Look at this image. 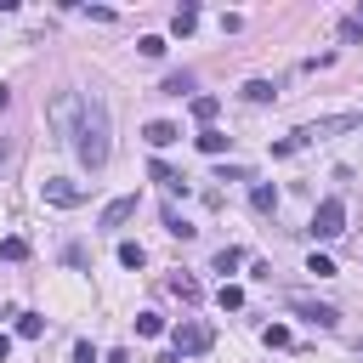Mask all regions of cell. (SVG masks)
<instances>
[{
	"label": "cell",
	"mask_w": 363,
	"mask_h": 363,
	"mask_svg": "<svg viewBox=\"0 0 363 363\" xmlns=\"http://www.w3.org/2000/svg\"><path fill=\"white\" fill-rule=\"evenodd\" d=\"M68 147L79 153L85 170H102V164H108L113 136H108V108H102L96 96H79V113H74V136H68Z\"/></svg>",
	"instance_id": "cell-1"
},
{
	"label": "cell",
	"mask_w": 363,
	"mask_h": 363,
	"mask_svg": "<svg viewBox=\"0 0 363 363\" xmlns=\"http://www.w3.org/2000/svg\"><path fill=\"white\" fill-rule=\"evenodd\" d=\"M352 125H363L357 113H329V119H312V125H301L295 136H289V147L301 153L306 142H329V136H340V130H352Z\"/></svg>",
	"instance_id": "cell-2"
},
{
	"label": "cell",
	"mask_w": 363,
	"mask_h": 363,
	"mask_svg": "<svg viewBox=\"0 0 363 363\" xmlns=\"http://www.w3.org/2000/svg\"><path fill=\"white\" fill-rule=\"evenodd\" d=\"M306 233H312V238H323V244H329V238H340V233H346V199H323V204L312 210V227H306Z\"/></svg>",
	"instance_id": "cell-3"
},
{
	"label": "cell",
	"mask_w": 363,
	"mask_h": 363,
	"mask_svg": "<svg viewBox=\"0 0 363 363\" xmlns=\"http://www.w3.org/2000/svg\"><path fill=\"white\" fill-rule=\"evenodd\" d=\"M170 340H176V346H170L176 357H199V352H210V323H199V318H182Z\"/></svg>",
	"instance_id": "cell-4"
},
{
	"label": "cell",
	"mask_w": 363,
	"mask_h": 363,
	"mask_svg": "<svg viewBox=\"0 0 363 363\" xmlns=\"http://www.w3.org/2000/svg\"><path fill=\"white\" fill-rule=\"evenodd\" d=\"M74 113H79V91H57V96H51V108H45V125L68 142V136H74Z\"/></svg>",
	"instance_id": "cell-5"
},
{
	"label": "cell",
	"mask_w": 363,
	"mask_h": 363,
	"mask_svg": "<svg viewBox=\"0 0 363 363\" xmlns=\"http://www.w3.org/2000/svg\"><path fill=\"white\" fill-rule=\"evenodd\" d=\"M40 199L57 204V210H74V204H85V187L68 182V176H45V182H40Z\"/></svg>",
	"instance_id": "cell-6"
},
{
	"label": "cell",
	"mask_w": 363,
	"mask_h": 363,
	"mask_svg": "<svg viewBox=\"0 0 363 363\" xmlns=\"http://www.w3.org/2000/svg\"><path fill=\"white\" fill-rule=\"evenodd\" d=\"M289 306H295L306 323H318V329H335V323H340V312L323 306V301H312V295H289Z\"/></svg>",
	"instance_id": "cell-7"
},
{
	"label": "cell",
	"mask_w": 363,
	"mask_h": 363,
	"mask_svg": "<svg viewBox=\"0 0 363 363\" xmlns=\"http://www.w3.org/2000/svg\"><path fill=\"white\" fill-rule=\"evenodd\" d=\"M136 216V193H125V199H113V204H102V216H96V227H108V233H119L125 221Z\"/></svg>",
	"instance_id": "cell-8"
},
{
	"label": "cell",
	"mask_w": 363,
	"mask_h": 363,
	"mask_svg": "<svg viewBox=\"0 0 363 363\" xmlns=\"http://www.w3.org/2000/svg\"><path fill=\"white\" fill-rule=\"evenodd\" d=\"M142 136H147V147H153V153H159V147H170V142H182V130H176L170 119H153Z\"/></svg>",
	"instance_id": "cell-9"
},
{
	"label": "cell",
	"mask_w": 363,
	"mask_h": 363,
	"mask_svg": "<svg viewBox=\"0 0 363 363\" xmlns=\"http://www.w3.org/2000/svg\"><path fill=\"white\" fill-rule=\"evenodd\" d=\"M250 204H255L261 216H272V210H278V187H267V182H255V187H250Z\"/></svg>",
	"instance_id": "cell-10"
},
{
	"label": "cell",
	"mask_w": 363,
	"mask_h": 363,
	"mask_svg": "<svg viewBox=\"0 0 363 363\" xmlns=\"http://www.w3.org/2000/svg\"><path fill=\"white\" fill-rule=\"evenodd\" d=\"M272 96H278L272 79H244V102H272Z\"/></svg>",
	"instance_id": "cell-11"
},
{
	"label": "cell",
	"mask_w": 363,
	"mask_h": 363,
	"mask_svg": "<svg viewBox=\"0 0 363 363\" xmlns=\"http://www.w3.org/2000/svg\"><path fill=\"white\" fill-rule=\"evenodd\" d=\"M17 335H23V340H40V335H45V318H40V312H17Z\"/></svg>",
	"instance_id": "cell-12"
},
{
	"label": "cell",
	"mask_w": 363,
	"mask_h": 363,
	"mask_svg": "<svg viewBox=\"0 0 363 363\" xmlns=\"http://www.w3.org/2000/svg\"><path fill=\"white\" fill-rule=\"evenodd\" d=\"M170 28H176V34H193V28H199V6H176Z\"/></svg>",
	"instance_id": "cell-13"
},
{
	"label": "cell",
	"mask_w": 363,
	"mask_h": 363,
	"mask_svg": "<svg viewBox=\"0 0 363 363\" xmlns=\"http://www.w3.org/2000/svg\"><path fill=\"white\" fill-rule=\"evenodd\" d=\"M199 153H227V130H199Z\"/></svg>",
	"instance_id": "cell-14"
},
{
	"label": "cell",
	"mask_w": 363,
	"mask_h": 363,
	"mask_svg": "<svg viewBox=\"0 0 363 363\" xmlns=\"http://www.w3.org/2000/svg\"><path fill=\"white\" fill-rule=\"evenodd\" d=\"M142 261H147V250H142L136 238H125V244H119V267H142Z\"/></svg>",
	"instance_id": "cell-15"
},
{
	"label": "cell",
	"mask_w": 363,
	"mask_h": 363,
	"mask_svg": "<svg viewBox=\"0 0 363 363\" xmlns=\"http://www.w3.org/2000/svg\"><path fill=\"white\" fill-rule=\"evenodd\" d=\"M238 261H244V250H233V244H227V250H216V261H210V267H216V272H238Z\"/></svg>",
	"instance_id": "cell-16"
},
{
	"label": "cell",
	"mask_w": 363,
	"mask_h": 363,
	"mask_svg": "<svg viewBox=\"0 0 363 363\" xmlns=\"http://www.w3.org/2000/svg\"><path fill=\"white\" fill-rule=\"evenodd\" d=\"M136 335H142V340L164 335V318H159V312H142V318H136Z\"/></svg>",
	"instance_id": "cell-17"
},
{
	"label": "cell",
	"mask_w": 363,
	"mask_h": 363,
	"mask_svg": "<svg viewBox=\"0 0 363 363\" xmlns=\"http://www.w3.org/2000/svg\"><path fill=\"white\" fill-rule=\"evenodd\" d=\"M216 108H221L216 96H193V119H199V125H210V119H216Z\"/></svg>",
	"instance_id": "cell-18"
},
{
	"label": "cell",
	"mask_w": 363,
	"mask_h": 363,
	"mask_svg": "<svg viewBox=\"0 0 363 363\" xmlns=\"http://www.w3.org/2000/svg\"><path fill=\"white\" fill-rule=\"evenodd\" d=\"M164 227H170V233H176V238H193V227H187V221H182V210H176V204H164Z\"/></svg>",
	"instance_id": "cell-19"
},
{
	"label": "cell",
	"mask_w": 363,
	"mask_h": 363,
	"mask_svg": "<svg viewBox=\"0 0 363 363\" xmlns=\"http://www.w3.org/2000/svg\"><path fill=\"white\" fill-rule=\"evenodd\" d=\"M170 289H176L182 301H199V278H187V272H176V278H170Z\"/></svg>",
	"instance_id": "cell-20"
},
{
	"label": "cell",
	"mask_w": 363,
	"mask_h": 363,
	"mask_svg": "<svg viewBox=\"0 0 363 363\" xmlns=\"http://www.w3.org/2000/svg\"><path fill=\"white\" fill-rule=\"evenodd\" d=\"M216 301H221L227 312H238V306H244V289H238V284H221V289H216Z\"/></svg>",
	"instance_id": "cell-21"
},
{
	"label": "cell",
	"mask_w": 363,
	"mask_h": 363,
	"mask_svg": "<svg viewBox=\"0 0 363 363\" xmlns=\"http://www.w3.org/2000/svg\"><path fill=\"white\" fill-rule=\"evenodd\" d=\"M187 91H193V74H170L164 79V96H187Z\"/></svg>",
	"instance_id": "cell-22"
},
{
	"label": "cell",
	"mask_w": 363,
	"mask_h": 363,
	"mask_svg": "<svg viewBox=\"0 0 363 363\" xmlns=\"http://www.w3.org/2000/svg\"><path fill=\"white\" fill-rule=\"evenodd\" d=\"M23 255H28V238H6L0 244V261H23Z\"/></svg>",
	"instance_id": "cell-23"
},
{
	"label": "cell",
	"mask_w": 363,
	"mask_h": 363,
	"mask_svg": "<svg viewBox=\"0 0 363 363\" xmlns=\"http://www.w3.org/2000/svg\"><path fill=\"white\" fill-rule=\"evenodd\" d=\"M136 51H142V57H164V40H159V34H142Z\"/></svg>",
	"instance_id": "cell-24"
},
{
	"label": "cell",
	"mask_w": 363,
	"mask_h": 363,
	"mask_svg": "<svg viewBox=\"0 0 363 363\" xmlns=\"http://www.w3.org/2000/svg\"><path fill=\"white\" fill-rule=\"evenodd\" d=\"M306 272H312V278H335V261H329V255H312Z\"/></svg>",
	"instance_id": "cell-25"
},
{
	"label": "cell",
	"mask_w": 363,
	"mask_h": 363,
	"mask_svg": "<svg viewBox=\"0 0 363 363\" xmlns=\"http://www.w3.org/2000/svg\"><path fill=\"white\" fill-rule=\"evenodd\" d=\"M261 340H267V346H289V329H284V323H267Z\"/></svg>",
	"instance_id": "cell-26"
},
{
	"label": "cell",
	"mask_w": 363,
	"mask_h": 363,
	"mask_svg": "<svg viewBox=\"0 0 363 363\" xmlns=\"http://www.w3.org/2000/svg\"><path fill=\"white\" fill-rule=\"evenodd\" d=\"M147 176H153V182H164V187H170V182H176V170H170V164H164V159H153V164H147Z\"/></svg>",
	"instance_id": "cell-27"
},
{
	"label": "cell",
	"mask_w": 363,
	"mask_h": 363,
	"mask_svg": "<svg viewBox=\"0 0 363 363\" xmlns=\"http://www.w3.org/2000/svg\"><path fill=\"white\" fill-rule=\"evenodd\" d=\"M74 363H96V346H91V340H79V346H74Z\"/></svg>",
	"instance_id": "cell-28"
},
{
	"label": "cell",
	"mask_w": 363,
	"mask_h": 363,
	"mask_svg": "<svg viewBox=\"0 0 363 363\" xmlns=\"http://www.w3.org/2000/svg\"><path fill=\"white\" fill-rule=\"evenodd\" d=\"M6 357H11V340H6V335H0V363H6Z\"/></svg>",
	"instance_id": "cell-29"
},
{
	"label": "cell",
	"mask_w": 363,
	"mask_h": 363,
	"mask_svg": "<svg viewBox=\"0 0 363 363\" xmlns=\"http://www.w3.org/2000/svg\"><path fill=\"white\" fill-rule=\"evenodd\" d=\"M352 23H357V28H363V6H357V17H352Z\"/></svg>",
	"instance_id": "cell-30"
},
{
	"label": "cell",
	"mask_w": 363,
	"mask_h": 363,
	"mask_svg": "<svg viewBox=\"0 0 363 363\" xmlns=\"http://www.w3.org/2000/svg\"><path fill=\"white\" fill-rule=\"evenodd\" d=\"M357 357H363V340H357Z\"/></svg>",
	"instance_id": "cell-31"
},
{
	"label": "cell",
	"mask_w": 363,
	"mask_h": 363,
	"mask_svg": "<svg viewBox=\"0 0 363 363\" xmlns=\"http://www.w3.org/2000/svg\"><path fill=\"white\" fill-rule=\"evenodd\" d=\"M0 159H6V142H0Z\"/></svg>",
	"instance_id": "cell-32"
}]
</instances>
